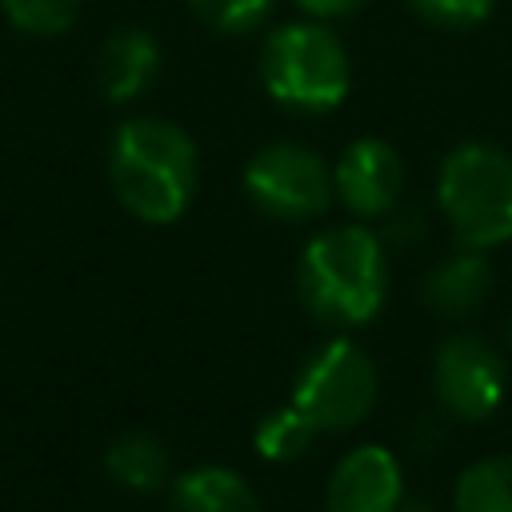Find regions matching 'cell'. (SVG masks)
Listing matches in <instances>:
<instances>
[{
	"mask_svg": "<svg viewBox=\"0 0 512 512\" xmlns=\"http://www.w3.org/2000/svg\"><path fill=\"white\" fill-rule=\"evenodd\" d=\"M160 76V44L152 32L144 28H120L104 40L100 56H96V84L104 92V100L112 104H128L136 96H144Z\"/></svg>",
	"mask_w": 512,
	"mask_h": 512,
	"instance_id": "30bf717a",
	"label": "cell"
},
{
	"mask_svg": "<svg viewBox=\"0 0 512 512\" xmlns=\"http://www.w3.org/2000/svg\"><path fill=\"white\" fill-rule=\"evenodd\" d=\"M376 396H380V372L372 356L356 340L332 336L300 360L288 404L316 432H348L368 420Z\"/></svg>",
	"mask_w": 512,
	"mask_h": 512,
	"instance_id": "5b68a950",
	"label": "cell"
},
{
	"mask_svg": "<svg viewBox=\"0 0 512 512\" xmlns=\"http://www.w3.org/2000/svg\"><path fill=\"white\" fill-rule=\"evenodd\" d=\"M336 200L356 220H384L404 192V160L380 136H356L340 148L332 164Z\"/></svg>",
	"mask_w": 512,
	"mask_h": 512,
	"instance_id": "ba28073f",
	"label": "cell"
},
{
	"mask_svg": "<svg viewBox=\"0 0 512 512\" xmlns=\"http://www.w3.org/2000/svg\"><path fill=\"white\" fill-rule=\"evenodd\" d=\"M504 384L508 364L492 340L476 332H452L440 340L432 356V392L448 416L464 424L488 420L504 400Z\"/></svg>",
	"mask_w": 512,
	"mask_h": 512,
	"instance_id": "52a82bcc",
	"label": "cell"
},
{
	"mask_svg": "<svg viewBox=\"0 0 512 512\" xmlns=\"http://www.w3.org/2000/svg\"><path fill=\"white\" fill-rule=\"evenodd\" d=\"M188 8L204 28L220 36H248L276 16L280 0H188Z\"/></svg>",
	"mask_w": 512,
	"mask_h": 512,
	"instance_id": "2e32d148",
	"label": "cell"
},
{
	"mask_svg": "<svg viewBox=\"0 0 512 512\" xmlns=\"http://www.w3.org/2000/svg\"><path fill=\"white\" fill-rule=\"evenodd\" d=\"M424 24L444 28V32H468L492 20L496 0H404Z\"/></svg>",
	"mask_w": 512,
	"mask_h": 512,
	"instance_id": "ac0fdd59",
	"label": "cell"
},
{
	"mask_svg": "<svg viewBox=\"0 0 512 512\" xmlns=\"http://www.w3.org/2000/svg\"><path fill=\"white\" fill-rule=\"evenodd\" d=\"M264 92L300 116H324L352 92V60L324 20L276 24L260 48Z\"/></svg>",
	"mask_w": 512,
	"mask_h": 512,
	"instance_id": "3957f363",
	"label": "cell"
},
{
	"mask_svg": "<svg viewBox=\"0 0 512 512\" xmlns=\"http://www.w3.org/2000/svg\"><path fill=\"white\" fill-rule=\"evenodd\" d=\"M240 188L256 212L284 224L316 220L336 200L332 164L300 140H272L256 148L240 172Z\"/></svg>",
	"mask_w": 512,
	"mask_h": 512,
	"instance_id": "8992f818",
	"label": "cell"
},
{
	"mask_svg": "<svg viewBox=\"0 0 512 512\" xmlns=\"http://www.w3.org/2000/svg\"><path fill=\"white\" fill-rule=\"evenodd\" d=\"M316 436H320V432H316L292 404L272 408V412L260 416V424L252 428V444H256V452H260L268 464H292V460H300Z\"/></svg>",
	"mask_w": 512,
	"mask_h": 512,
	"instance_id": "9a60e30c",
	"label": "cell"
},
{
	"mask_svg": "<svg viewBox=\"0 0 512 512\" xmlns=\"http://www.w3.org/2000/svg\"><path fill=\"white\" fill-rule=\"evenodd\" d=\"M168 512H260V496L236 468L196 464L172 476Z\"/></svg>",
	"mask_w": 512,
	"mask_h": 512,
	"instance_id": "7c38bea8",
	"label": "cell"
},
{
	"mask_svg": "<svg viewBox=\"0 0 512 512\" xmlns=\"http://www.w3.org/2000/svg\"><path fill=\"white\" fill-rule=\"evenodd\" d=\"M404 500V468L380 444L348 448L324 488V512H396Z\"/></svg>",
	"mask_w": 512,
	"mask_h": 512,
	"instance_id": "9c48e42d",
	"label": "cell"
},
{
	"mask_svg": "<svg viewBox=\"0 0 512 512\" xmlns=\"http://www.w3.org/2000/svg\"><path fill=\"white\" fill-rule=\"evenodd\" d=\"M436 208L460 248L492 252L512 240V156L488 140L456 144L436 172Z\"/></svg>",
	"mask_w": 512,
	"mask_h": 512,
	"instance_id": "277c9868",
	"label": "cell"
},
{
	"mask_svg": "<svg viewBox=\"0 0 512 512\" xmlns=\"http://www.w3.org/2000/svg\"><path fill=\"white\" fill-rule=\"evenodd\" d=\"M488 288H492L488 256L476 248H460L424 272L420 300L428 312H436L444 320H464L488 300Z\"/></svg>",
	"mask_w": 512,
	"mask_h": 512,
	"instance_id": "8fae6325",
	"label": "cell"
},
{
	"mask_svg": "<svg viewBox=\"0 0 512 512\" xmlns=\"http://www.w3.org/2000/svg\"><path fill=\"white\" fill-rule=\"evenodd\" d=\"M12 28L28 36H60L76 24L80 0H0Z\"/></svg>",
	"mask_w": 512,
	"mask_h": 512,
	"instance_id": "e0dca14e",
	"label": "cell"
},
{
	"mask_svg": "<svg viewBox=\"0 0 512 512\" xmlns=\"http://www.w3.org/2000/svg\"><path fill=\"white\" fill-rule=\"evenodd\" d=\"M308 20H324V24H332V20H344V16H352V12H360L368 0H292Z\"/></svg>",
	"mask_w": 512,
	"mask_h": 512,
	"instance_id": "ffe728a7",
	"label": "cell"
},
{
	"mask_svg": "<svg viewBox=\"0 0 512 512\" xmlns=\"http://www.w3.org/2000/svg\"><path fill=\"white\" fill-rule=\"evenodd\" d=\"M104 468L128 492H160L172 484V460H168L164 440L140 428L120 432L104 448Z\"/></svg>",
	"mask_w": 512,
	"mask_h": 512,
	"instance_id": "4fadbf2b",
	"label": "cell"
},
{
	"mask_svg": "<svg viewBox=\"0 0 512 512\" xmlns=\"http://www.w3.org/2000/svg\"><path fill=\"white\" fill-rule=\"evenodd\" d=\"M108 180L124 212L144 224H172L200 184L196 140L164 116H128L108 148Z\"/></svg>",
	"mask_w": 512,
	"mask_h": 512,
	"instance_id": "6da1fadb",
	"label": "cell"
},
{
	"mask_svg": "<svg viewBox=\"0 0 512 512\" xmlns=\"http://www.w3.org/2000/svg\"><path fill=\"white\" fill-rule=\"evenodd\" d=\"M452 512H512V452L472 460L456 476Z\"/></svg>",
	"mask_w": 512,
	"mask_h": 512,
	"instance_id": "5bb4252c",
	"label": "cell"
},
{
	"mask_svg": "<svg viewBox=\"0 0 512 512\" xmlns=\"http://www.w3.org/2000/svg\"><path fill=\"white\" fill-rule=\"evenodd\" d=\"M508 336H512V324H508Z\"/></svg>",
	"mask_w": 512,
	"mask_h": 512,
	"instance_id": "7402d4cb",
	"label": "cell"
},
{
	"mask_svg": "<svg viewBox=\"0 0 512 512\" xmlns=\"http://www.w3.org/2000/svg\"><path fill=\"white\" fill-rule=\"evenodd\" d=\"M296 296L308 316L328 328H360L388 300L384 236L368 224H336L316 232L296 256Z\"/></svg>",
	"mask_w": 512,
	"mask_h": 512,
	"instance_id": "7a4b0ae2",
	"label": "cell"
},
{
	"mask_svg": "<svg viewBox=\"0 0 512 512\" xmlns=\"http://www.w3.org/2000/svg\"><path fill=\"white\" fill-rule=\"evenodd\" d=\"M428 232V216L420 212V208H412V204H396L388 216H384V228H380V236L384 240H396V244H412V240H420Z\"/></svg>",
	"mask_w": 512,
	"mask_h": 512,
	"instance_id": "d6986e66",
	"label": "cell"
},
{
	"mask_svg": "<svg viewBox=\"0 0 512 512\" xmlns=\"http://www.w3.org/2000/svg\"><path fill=\"white\" fill-rule=\"evenodd\" d=\"M396 512H436V508H432L428 500H408V496H404V500L396 504Z\"/></svg>",
	"mask_w": 512,
	"mask_h": 512,
	"instance_id": "44dd1931",
	"label": "cell"
}]
</instances>
